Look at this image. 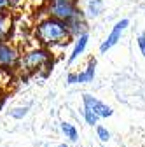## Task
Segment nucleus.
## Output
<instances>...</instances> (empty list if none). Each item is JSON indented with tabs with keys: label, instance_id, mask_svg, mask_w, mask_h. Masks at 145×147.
<instances>
[{
	"label": "nucleus",
	"instance_id": "f257e3e1",
	"mask_svg": "<svg viewBox=\"0 0 145 147\" xmlns=\"http://www.w3.org/2000/svg\"><path fill=\"white\" fill-rule=\"evenodd\" d=\"M37 40L46 46V47H54V46H63L66 44L72 35H70V30L66 26L65 21H60L56 18H44L42 21H39L35 25V30H33Z\"/></svg>",
	"mask_w": 145,
	"mask_h": 147
},
{
	"label": "nucleus",
	"instance_id": "f03ea898",
	"mask_svg": "<svg viewBox=\"0 0 145 147\" xmlns=\"http://www.w3.org/2000/svg\"><path fill=\"white\" fill-rule=\"evenodd\" d=\"M19 67L25 68L26 72H37L40 68L51 70V67H52V54L47 49H44V47L30 49L21 56Z\"/></svg>",
	"mask_w": 145,
	"mask_h": 147
},
{
	"label": "nucleus",
	"instance_id": "7ed1b4c3",
	"mask_svg": "<svg viewBox=\"0 0 145 147\" xmlns=\"http://www.w3.org/2000/svg\"><path fill=\"white\" fill-rule=\"evenodd\" d=\"M21 61V54L16 46L7 40H0V70L16 68Z\"/></svg>",
	"mask_w": 145,
	"mask_h": 147
},
{
	"label": "nucleus",
	"instance_id": "20e7f679",
	"mask_svg": "<svg viewBox=\"0 0 145 147\" xmlns=\"http://www.w3.org/2000/svg\"><path fill=\"white\" fill-rule=\"evenodd\" d=\"M79 12L81 9L77 7V4H68V2H49V7H47V14L51 18H56V20L65 23H68Z\"/></svg>",
	"mask_w": 145,
	"mask_h": 147
},
{
	"label": "nucleus",
	"instance_id": "39448f33",
	"mask_svg": "<svg viewBox=\"0 0 145 147\" xmlns=\"http://www.w3.org/2000/svg\"><path fill=\"white\" fill-rule=\"evenodd\" d=\"M130 26V20H126V18H122V20H119L114 26H112V30H110V33L107 35V39L101 42V46H100V51L101 53H107L108 49H112L119 40H121V37H122V33H124V30Z\"/></svg>",
	"mask_w": 145,
	"mask_h": 147
},
{
	"label": "nucleus",
	"instance_id": "423d86ee",
	"mask_svg": "<svg viewBox=\"0 0 145 147\" xmlns=\"http://www.w3.org/2000/svg\"><path fill=\"white\" fill-rule=\"evenodd\" d=\"M95 74H96V60L91 58L89 63H87V67L82 72H72V74H68L66 82L68 84H87V82H93Z\"/></svg>",
	"mask_w": 145,
	"mask_h": 147
},
{
	"label": "nucleus",
	"instance_id": "0eeeda50",
	"mask_svg": "<svg viewBox=\"0 0 145 147\" xmlns=\"http://www.w3.org/2000/svg\"><path fill=\"white\" fill-rule=\"evenodd\" d=\"M82 103H84V107H87L89 110H93V112L101 119V117H110L112 114H114V110H112V107H108L107 103H103L101 100H98L96 96H93V95H84L82 96Z\"/></svg>",
	"mask_w": 145,
	"mask_h": 147
},
{
	"label": "nucleus",
	"instance_id": "6e6552de",
	"mask_svg": "<svg viewBox=\"0 0 145 147\" xmlns=\"http://www.w3.org/2000/svg\"><path fill=\"white\" fill-rule=\"evenodd\" d=\"M66 26H68V30H70V35L72 37H81V35H84V33H87V18H86V14L81 11L75 18H72V20L66 23Z\"/></svg>",
	"mask_w": 145,
	"mask_h": 147
},
{
	"label": "nucleus",
	"instance_id": "1a4fd4ad",
	"mask_svg": "<svg viewBox=\"0 0 145 147\" xmlns=\"http://www.w3.org/2000/svg\"><path fill=\"white\" fill-rule=\"evenodd\" d=\"M14 28V20L9 11L0 12V40H9V37Z\"/></svg>",
	"mask_w": 145,
	"mask_h": 147
},
{
	"label": "nucleus",
	"instance_id": "9d476101",
	"mask_svg": "<svg viewBox=\"0 0 145 147\" xmlns=\"http://www.w3.org/2000/svg\"><path fill=\"white\" fill-rule=\"evenodd\" d=\"M87 42H89V35H87V33H84V35H81V37H77V39H75L74 49H72L70 56H68V63H70V65H72V63H75V61L79 60V56L86 51Z\"/></svg>",
	"mask_w": 145,
	"mask_h": 147
},
{
	"label": "nucleus",
	"instance_id": "9b49d317",
	"mask_svg": "<svg viewBox=\"0 0 145 147\" xmlns=\"http://www.w3.org/2000/svg\"><path fill=\"white\" fill-rule=\"evenodd\" d=\"M101 12H103V0H89L84 14H86V18H89V20H95V18H98Z\"/></svg>",
	"mask_w": 145,
	"mask_h": 147
},
{
	"label": "nucleus",
	"instance_id": "f8f14e48",
	"mask_svg": "<svg viewBox=\"0 0 145 147\" xmlns=\"http://www.w3.org/2000/svg\"><path fill=\"white\" fill-rule=\"evenodd\" d=\"M60 128H61V131H63V135H65V137H66L68 140H72V142H75V140H77L79 133H77V128H75L74 124H70V123L63 121V123L60 124Z\"/></svg>",
	"mask_w": 145,
	"mask_h": 147
},
{
	"label": "nucleus",
	"instance_id": "ddd939ff",
	"mask_svg": "<svg viewBox=\"0 0 145 147\" xmlns=\"http://www.w3.org/2000/svg\"><path fill=\"white\" fill-rule=\"evenodd\" d=\"M82 116H84V121H86V124H89V126H96L98 124V116L93 112V110H89L87 107H82Z\"/></svg>",
	"mask_w": 145,
	"mask_h": 147
},
{
	"label": "nucleus",
	"instance_id": "4468645a",
	"mask_svg": "<svg viewBox=\"0 0 145 147\" xmlns=\"http://www.w3.org/2000/svg\"><path fill=\"white\" fill-rule=\"evenodd\" d=\"M28 110H30L28 105H25V107H16V109L11 110V116H12L14 119H23V117L28 114Z\"/></svg>",
	"mask_w": 145,
	"mask_h": 147
},
{
	"label": "nucleus",
	"instance_id": "2eb2a0df",
	"mask_svg": "<svg viewBox=\"0 0 145 147\" xmlns=\"http://www.w3.org/2000/svg\"><path fill=\"white\" fill-rule=\"evenodd\" d=\"M96 135H98V138L101 142H108V140H110V131H108L105 126H96Z\"/></svg>",
	"mask_w": 145,
	"mask_h": 147
},
{
	"label": "nucleus",
	"instance_id": "dca6fc26",
	"mask_svg": "<svg viewBox=\"0 0 145 147\" xmlns=\"http://www.w3.org/2000/svg\"><path fill=\"white\" fill-rule=\"evenodd\" d=\"M138 47H140V53H142V56L145 58V33H140L138 35Z\"/></svg>",
	"mask_w": 145,
	"mask_h": 147
},
{
	"label": "nucleus",
	"instance_id": "f3484780",
	"mask_svg": "<svg viewBox=\"0 0 145 147\" xmlns=\"http://www.w3.org/2000/svg\"><path fill=\"white\" fill-rule=\"evenodd\" d=\"M9 7H11V0H0V12L7 11Z\"/></svg>",
	"mask_w": 145,
	"mask_h": 147
},
{
	"label": "nucleus",
	"instance_id": "a211bd4d",
	"mask_svg": "<svg viewBox=\"0 0 145 147\" xmlns=\"http://www.w3.org/2000/svg\"><path fill=\"white\" fill-rule=\"evenodd\" d=\"M51 2H68V4H77V0H51Z\"/></svg>",
	"mask_w": 145,
	"mask_h": 147
},
{
	"label": "nucleus",
	"instance_id": "6ab92c4d",
	"mask_svg": "<svg viewBox=\"0 0 145 147\" xmlns=\"http://www.w3.org/2000/svg\"><path fill=\"white\" fill-rule=\"evenodd\" d=\"M4 107V98H0V109Z\"/></svg>",
	"mask_w": 145,
	"mask_h": 147
},
{
	"label": "nucleus",
	"instance_id": "aec40b11",
	"mask_svg": "<svg viewBox=\"0 0 145 147\" xmlns=\"http://www.w3.org/2000/svg\"><path fill=\"white\" fill-rule=\"evenodd\" d=\"M58 147H68V145H66V144H61V145H58Z\"/></svg>",
	"mask_w": 145,
	"mask_h": 147
}]
</instances>
